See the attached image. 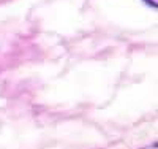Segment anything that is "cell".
Listing matches in <instances>:
<instances>
[{
    "mask_svg": "<svg viewBox=\"0 0 158 149\" xmlns=\"http://www.w3.org/2000/svg\"><path fill=\"white\" fill-rule=\"evenodd\" d=\"M149 2H150V3L153 2V7H156V0H149Z\"/></svg>",
    "mask_w": 158,
    "mask_h": 149,
    "instance_id": "obj_1",
    "label": "cell"
}]
</instances>
